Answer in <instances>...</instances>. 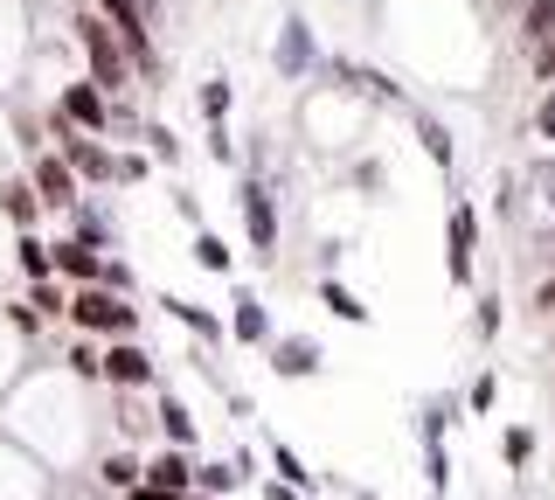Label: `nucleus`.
<instances>
[{"label": "nucleus", "mask_w": 555, "mask_h": 500, "mask_svg": "<svg viewBox=\"0 0 555 500\" xmlns=\"http://www.w3.org/2000/svg\"><path fill=\"white\" fill-rule=\"evenodd\" d=\"M63 320L77 326V334H104V341H132L139 334V306H126L118 292H104V285H69Z\"/></svg>", "instance_id": "obj_1"}, {"label": "nucleus", "mask_w": 555, "mask_h": 500, "mask_svg": "<svg viewBox=\"0 0 555 500\" xmlns=\"http://www.w3.org/2000/svg\"><path fill=\"white\" fill-rule=\"evenodd\" d=\"M77 49H83V63H91V84L104 98H118L132 84V63H126V49H118V36L104 28V14H77Z\"/></svg>", "instance_id": "obj_2"}, {"label": "nucleus", "mask_w": 555, "mask_h": 500, "mask_svg": "<svg viewBox=\"0 0 555 500\" xmlns=\"http://www.w3.org/2000/svg\"><path fill=\"white\" fill-rule=\"evenodd\" d=\"M56 118H69L77 132H91V140H104V132H112V98H104L91 77H77V84H63V98H56Z\"/></svg>", "instance_id": "obj_3"}, {"label": "nucleus", "mask_w": 555, "mask_h": 500, "mask_svg": "<svg viewBox=\"0 0 555 500\" xmlns=\"http://www.w3.org/2000/svg\"><path fill=\"white\" fill-rule=\"evenodd\" d=\"M28 188H35L42 209H77V202H83V181L69 175L56 153H35V161H28Z\"/></svg>", "instance_id": "obj_4"}, {"label": "nucleus", "mask_w": 555, "mask_h": 500, "mask_svg": "<svg viewBox=\"0 0 555 500\" xmlns=\"http://www.w3.org/2000/svg\"><path fill=\"white\" fill-rule=\"evenodd\" d=\"M98 375L112 389H146L153 383V355L139 348V341H112V348H98Z\"/></svg>", "instance_id": "obj_5"}, {"label": "nucleus", "mask_w": 555, "mask_h": 500, "mask_svg": "<svg viewBox=\"0 0 555 500\" xmlns=\"http://www.w3.org/2000/svg\"><path fill=\"white\" fill-rule=\"evenodd\" d=\"M243 230H250L257 257H278V202L264 181H243Z\"/></svg>", "instance_id": "obj_6"}, {"label": "nucleus", "mask_w": 555, "mask_h": 500, "mask_svg": "<svg viewBox=\"0 0 555 500\" xmlns=\"http://www.w3.org/2000/svg\"><path fill=\"white\" fill-rule=\"evenodd\" d=\"M139 487L146 493H195V452H153L146 465H139Z\"/></svg>", "instance_id": "obj_7"}, {"label": "nucleus", "mask_w": 555, "mask_h": 500, "mask_svg": "<svg viewBox=\"0 0 555 500\" xmlns=\"http://www.w3.org/2000/svg\"><path fill=\"white\" fill-rule=\"evenodd\" d=\"M104 271V251L77 244V236H63V244H49V279H69V285H98Z\"/></svg>", "instance_id": "obj_8"}, {"label": "nucleus", "mask_w": 555, "mask_h": 500, "mask_svg": "<svg viewBox=\"0 0 555 500\" xmlns=\"http://www.w3.org/2000/svg\"><path fill=\"white\" fill-rule=\"evenodd\" d=\"M264 348H271V369L285 375V383H299V375H320V361H326L320 341H306V334H271Z\"/></svg>", "instance_id": "obj_9"}, {"label": "nucleus", "mask_w": 555, "mask_h": 500, "mask_svg": "<svg viewBox=\"0 0 555 500\" xmlns=\"http://www.w3.org/2000/svg\"><path fill=\"white\" fill-rule=\"evenodd\" d=\"M473 251H479V216L465 209H451V285H473Z\"/></svg>", "instance_id": "obj_10"}, {"label": "nucleus", "mask_w": 555, "mask_h": 500, "mask_svg": "<svg viewBox=\"0 0 555 500\" xmlns=\"http://www.w3.org/2000/svg\"><path fill=\"white\" fill-rule=\"evenodd\" d=\"M230 334L243 341V348H264V341H271V313H264L257 292H236V299H230Z\"/></svg>", "instance_id": "obj_11"}, {"label": "nucleus", "mask_w": 555, "mask_h": 500, "mask_svg": "<svg viewBox=\"0 0 555 500\" xmlns=\"http://www.w3.org/2000/svg\"><path fill=\"white\" fill-rule=\"evenodd\" d=\"M278 70H285V77H306V70H312V36H306V22H285V36H278Z\"/></svg>", "instance_id": "obj_12"}, {"label": "nucleus", "mask_w": 555, "mask_h": 500, "mask_svg": "<svg viewBox=\"0 0 555 500\" xmlns=\"http://www.w3.org/2000/svg\"><path fill=\"white\" fill-rule=\"evenodd\" d=\"M160 438L173 445V452H195V418H188V403H173V396H160Z\"/></svg>", "instance_id": "obj_13"}, {"label": "nucleus", "mask_w": 555, "mask_h": 500, "mask_svg": "<svg viewBox=\"0 0 555 500\" xmlns=\"http://www.w3.org/2000/svg\"><path fill=\"white\" fill-rule=\"evenodd\" d=\"M271 473H278V487H292V493H312V479H320V473H306V459L292 452V445H278V438H271Z\"/></svg>", "instance_id": "obj_14"}, {"label": "nucleus", "mask_w": 555, "mask_h": 500, "mask_svg": "<svg viewBox=\"0 0 555 500\" xmlns=\"http://www.w3.org/2000/svg\"><path fill=\"white\" fill-rule=\"evenodd\" d=\"M243 479H236V465L230 459H195V493L202 500H216V493H236Z\"/></svg>", "instance_id": "obj_15"}, {"label": "nucleus", "mask_w": 555, "mask_h": 500, "mask_svg": "<svg viewBox=\"0 0 555 500\" xmlns=\"http://www.w3.org/2000/svg\"><path fill=\"white\" fill-rule=\"evenodd\" d=\"M160 306H167V313L181 320V326H188L195 341H222V320L208 313V306H195V299H160Z\"/></svg>", "instance_id": "obj_16"}, {"label": "nucleus", "mask_w": 555, "mask_h": 500, "mask_svg": "<svg viewBox=\"0 0 555 500\" xmlns=\"http://www.w3.org/2000/svg\"><path fill=\"white\" fill-rule=\"evenodd\" d=\"M14 265H22L28 285H42V279H49V244H42L35 230H22V236H14Z\"/></svg>", "instance_id": "obj_17"}, {"label": "nucleus", "mask_w": 555, "mask_h": 500, "mask_svg": "<svg viewBox=\"0 0 555 500\" xmlns=\"http://www.w3.org/2000/svg\"><path fill=\"white\" fill-rule=\"evenodd\" d=\"M320 306H326V313H340L347 326H369V306H361L347 285H334V279H320Z\"/></svg>", "instance_id": "obj_18"}, {"label": "nucleus", "mask_w": 555, "mask_h": 500, "mask_svg": "<svg viewBox=\"0 0 555 500\" xmlns=\"http://www.w3.org/2000/svg\"><path fill=\"white\" fill-rule=\"evenodd\" d=\"M0 209H8V222H22V230H35L42 202H35V188H28V181H14V188H0Z\"/></svg>", "instance_id": "obj_19"}, {"label": "nucleus", "mask_w": 555, "mask_h": 500, "mask_svg": "<svg viewBox=\"0 0 555 500\" xmlns=\"http://www.w3.org/2000/svg\"><path fill=\"white\" fill-rule=\"evenodd\" d=\"M139 465H146V459H132V452H112V459L98 465V479H104V487H118V493H132V487H139Z\"/></svg>", "instance_id": "obj_20"}, {"label": "nucleus", "mask_w": 555, "mask_h": 500, "mask_svg": "<svg viewBox=\"0 0 555 500\" xmlns=\"http://www.w3.org/2000/svg\"><path fill=\"white\" fill-rule=\"evenodd\" d=\"M548 28H555V0H528V8H520V42L534 49Z\"/></svg>", "instance_id": "obj_21"}, {"label": "nucleus", "mask_w": 555, "mask_h": 500, "mask_svg": "<svg viewBox=\"0 0 555 500\" xmlns=\"http://www.w3.org/2000/svg\"><path fill=\"white\" fill-rule=\"evenodd\" d=\"M63 299H69V292H63L56 279H42V285H28V299H22V306H28L35 320H56V313H63Z\"/></svg>", "instance_id": "obj_22"}, {"label": "nucleus", "mask_w": 555, "mask_h": 500, "mask_svg": "<svg viewBox=\"0 0 555 500\" xmlns=\"http://www.w3.org/2000/svg\"><path fill=\"white\" fill-rule=\"evenodd\" d=\"M195 265L202 271H230V244H222L216 230H195Z\"/></svg>", "instance_id": "obj_23"}, {"label": "nucleus", "mask_w": 555, "mask_h": 500, "mask_svg": "<svg viewBox=\"0 0 555 500\" xmlns=\"http://www.w3.org/2000/svg\"><path fill=\"white\" fill-rule=\"evenodd\" d=\"M416 140H424V153H430L438 167H451V132L438 126V118H416Z\"/></svg>", "instance_id": "obj_24"}, {"label": "nucleus", "mask_w": 555, "mask_h": 500, "mask_svg": "<svg viewBox=\"0 0 555 500\" xmlns=\"http://www.w3.org/2000/svg\"><path fill=\"white\" fill-rule=\"evenodd\" d=\"M202 118H208V126H222V118H230V84H222V77L202 84Z\"/></svg>", "instance_id": "obj_25"}, {"label": "nucleus", "mask_w": 555, "mask_h": 500, "mask_svg": "<svg viewBox=\"0 0 555 500\" xmlns=\"http://www.w3.org/2000/svg\"><path fill=\"white\" fill-rule=\"evenodd\" d=\"M63 361H69V375H77V383H104V375H98V348H91V334H83Z\"/></svg>", "instance_id": "obj_26"}, {"label": "nucleus", "mask_w": 555, "mask_h": 500, "mask_svg": "<svg viewBox=\"0 0 555 500\" xmlns=\"http://www.w3.org/2000/svg\"><path fill=\"white\" fill-rule=\"evenodd\" d=\"M528 70H534V84H555V28L528 49Z\"/></svg>", "instance_id": "obj_27"}, {"label": "nucleus", "mask_w": 555, "mask_h": 500, "mask_svg": "<svg viewBox=\"0 0 555 500\" xmlns=\"http://www.w3.org/2000/svg\"><path fill=\"white\" fill-rule=\"evenodd\" d=\"M146 153L153 161H181V140H173L167 126H146Z\"/></svg>", "instance_id": "obj_28"}, {"label": "nucleus", "mask_w": 555, "mask_h": 500, "mask_svg": "<svg viewBox=\"0 0 555 500\" xmlns=\"http://www.w3.org/2000/svg\"><path fill=\"white\" fill-rule=\"evenodd\" d=\"M493 396H500V375H493V369H486V375H479V383H473V396H465V403H473V410H479V418H486V410H493Z\"/></svg>", "instance_id": "obj_29"}, {"label": "nucleus", "mask_w": 555, "mask_h": 500, "mask_svg": "<svg viewBox=\"0 0 555 500\" xmlns=\"http://www.w3.org/2000/svg\"><path fill=\"white\" fill-rule=\"evenodd\" d=\"M528 459H534V431L514 424V431H507V465H528Z\"/></svg>", "instance_id": "obj_30"}, {"label": "nucleus", "mask_w": 555, "mask_h": 500, "mask_svg": "<svg viewBox=\"0 0 555 500\" xmlns=\"http://www.w3.org/2000/svg\"><path fill=\"white\" fill-rule=\"evenodd\" d=\"M473 326H479V341H486V334H500V299H479V313H473Z\"/></svg>", "instance_id": "obj_31"}, {"label": "nucleus", "mask_w": 555, "mask_h": 500, "mask_svg": "<svg viewBox=\"0 0 555 500\" xmlns=\"http://www.w3.org/2000/svg\"><path fill=\"white\" fill-rule=\"evenodd\" d=\"M534 313H542V320H555V271H548L542 285H534Z\"/></svg>", "instance_id": "obj_32"}, {"label": "nucleus", "mask_w": 555, "mask_h": 500, "mask_svg": "<svg viewBox=\"0 0 555 500\" xmlns=\"http://www.w3.org/2000/svg\"><path fill=\"white\" fill-rule=\"evenodd\" d=\"M208 153H216V161H236V140L222 126H208Z\"/></svg>", "instance_id": "obj_33"}, {"label": "nucleus", "mask_w": 555, "mask_h": 500, "mask_svg": "<svg viewBox=\"0 0 555 500\" xmlns=\"http://www.w3.org/2000/svg\"><path fill=\"white\" fill-rule=\"evenodd\" d=\"M534 132H542V140H555V91L542 98V112H534Z\"/></svg>", "instance_id": "obj_34"}, {"label": "nucleus", "mask_w": 555, "mask_h": 500, "mask_svg": "<svg viewBox=\"0 0 555 500\" xmlns=\"http://www.w3.org/2000/svg\"><path fill=\"white\" fill-rule=\"evenodd\" d=\"M542 202H548V216H555V167H542Z\"/></svg>", "instance_id": "obj_35"}, {"label": "nucleus", "mask_w": 555, "mask_h": 500, "mask_svg": "<svg viewBox=\"0 0 555 500\" xmlns=\"http://www.w3.org/2000/svg\"><path fill=\"white\" fill-rule=\"evenodd\" d=\"M264 500H299V493H292V487H278V479H271V487H264Z\"/></svg>", "instance_id": "obj_36"}, {"label": "nucleus", "mask_w": 555, "mask_h": 500, "mask_svg": "<svg viewBox=\"0 0 555 500\" xmlns=\"http://www.w3.org/2000/svg\"><path fill=\"white\" fill-rule=\"evenodd\" d=\"M354 500H382V493H361V487H354Z\"/></svg>", "instance_id": "obj_37"}]
</instances>
